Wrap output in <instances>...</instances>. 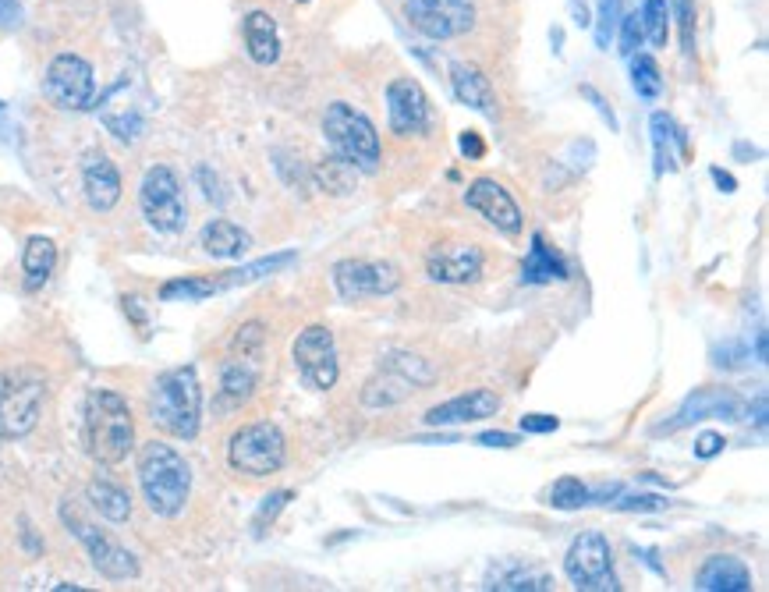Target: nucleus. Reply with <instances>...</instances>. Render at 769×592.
Returning a JSON list of instances; mask_svg holds the SVG:
<instances>
[{"mask_svg": "<svg viewBox=\"0 0 769 592\" xmlns=\"http://www.w3.org/2000/svg\"><path fill=\"white\" fill-rule=\"evenodd\" d=\"M571 270L564 263L553 245H546L543 234H532V245H529V256L521 263V281L525 284H550V281H568Z\"/></svg>", "mask_w": 769, "mask_h": 592, "instance_id": "nucleus-23", "label": "nucleus"}, {"mask_svg": "<svg viewBox=\"0 0 769 592\" xmlns=\"http://www.w3.org/2000/svg\"><path fill=\"white\" fill-rule=\"evenodd\" d=\"M621 25V0H599L596 8V47L606 50Z\"/></svg>", "mask_w": 769, "mask_h": 592, "instance_id": "nucleus-34", "label": "nucleus"}, {"mask_svg": "<svg viewBox=\"0 0 769 592\" xmlns=\"http://www.w3.org/2000/svg\"><path fill=\"white\" fill-rule=\"evenodd\" d=\"M288 500H291L288 490H280V493H273V497H266V504L259 507V515H256V525H259V529H263L266 522H273V518H277V511H280L284 504H288Z\"/></svg>", "mask_w": 769, "mask_h": 592, "instance_id": "nucleus-41", "label": "nucleus"}, {"mask_svg": "<svg viewBox=\"0 0 769 592\" xmlns=\"http://www.w3.org/2000/svg\"><path fill=\"white\" fill-rule=\"evenodd\" d=\"M139 486L153 515L178 518L192 493V468L174 447L146 444L139 454Z\"/></svg>", "mask_w": 769, "mask_h": 592, "instance_id": "nucleus-2", "label": "nucleus"}, {"mask_svg": "<svg viewBox=\"0 0 769 592\" xmlns=\"http://www.w3.org/2000/svg\"><path fill=\"white\" fill-rule=\"evenodd\" d=\"M653 146H656V171H674L677 160L674 156L681 153L684 156V135L677 132V125L670 121L667 114H653Z\"/></svg>", "mask_w": 769, "mask_h": 592, "instance_id": "nucleus-27", "label": "nucleus"}, {"mask_svg": "<svg viewBox=\"0 0 769 592\" xmlns=\"http://www.w3.org/2000/svg\"><path fill=\"white\" fill-rule=\"evenodd\" d=\"M149 415L164 433L181 440H195L202 422V387L192 366H181L164 373L153 383L149 398Z\"/></svg>", "mask_w": 769, "mask_h": 592, "instance_id": "nucleus-3", "label": "nucleus"}, {"mask_svg": "<svg viewBox=\"0 0 769 592\" xmlns=\"http://www.w3.org/2000/svg\"><path fill=\"white\" fill-rule=\"evenodd\" d=\"M82 188L93 210L107 213L121 199V174H117L114 160L107 153H86L82 160Z\"/></svg>", "mask_w": 769, "mask_h": 592, "instance_id": "nucleus-18", "label": "nucleus"}, {"mask_svg": "<svg viewBox=\"0 0 769 592\" xmlns=\"http://www.w3.org/2000/svg\"><path fill=\"white\" fill-rule=\"evenodd\" d=\"M451 86L465 107L479 110L486 117H497V93H493V82L482 75L475 64H454L451 68Z\"/></svg>", "mask_w": 769, "mask_h": 592, "instance_id": "nucleus-22", "label": "nucleus"}, {"mask_svg": "<svg viewBox=\"0 0 769 592\" xmlns=\"http://www.w3.org/2000/svg\"><path fill=\"white\" fill-rule=\"evenodd\" d=\"M479 444H482V447H500V451H507V447H518V437H514V433H482Z\"/></svg>", "mask_w": 769, "mask_h": 592, "instance_id": "nucleus-45", "label": "nucleus"}, {"mask_svg": "<svg viewBox=\"0 0 769 592\" xmlns=\"http://www.w3.org/2000/svg\"><path fill=\"white\" fill-rule=\"evenodd\" d=\"M61 515H64V522H68L71 536L89 550V561H93V568L100 571L103 578H110V582H128V578L139 575V561H135L121 543H114L107 532L82 522V518H78L75 511H68V507H64Z\"/></svg>", "mask_w": 769, "mask_h": 592, "instance_id": "nucleus-12", "label": "nucleus"}, {"mask_svg": "<svg viewBox=\"0 0 769 592\" xmlns=\"http://www.w3.org/2000/svg\"><path fill=\"white\" fill-rule=\"evenodd\" d=\"M500 412V394L497 390H472V394H461L454 401H443V405L429 408L426 422L429 426H458V422H479L490 419V415Z\"/></svg>", "mask_w": 769, "mask_h": 592, "instance_id": "nucleus-19", "label": "nucleus"}, {"mask_svg": "<svg viewBox=\"0 0 769 592\" xmlns=\"http://www.w3.org/2000/svg\"><path fill=\"white\" fill-rule=\"evenodd\" d=\"M220 291V281L213 277H181V281H167L160 288V298L164 302H202V298H210Z\"/></svg>", "mask_w": 769, "mask_h": 592, "instance_id": "nucleus-29", "label": "nucleus"}, {"mask_svg": "<svg viewBox=\"0 0 769 592\" xmlns=\"http://www.w3.org/2000/svg\"><path fill=\"white\" fill-rule=\"evenodd\" d=\"M723 444H727V440H723L720 433H702V437L695 440V458H716V454L723 451Z\"/></svg>", "mask_w": 769, "mask_h": 592, "instance_id": "nucleus-42", "label": "nucleus"}, {"mask_svg": "<svg viewBox=\"0 0 769 592\" xmlns=\"http://www.w3.org/2000/svg\"><path fill=\"white\" fill-rule=\"evenodd\" d=\"M245 47H249V57L263 68L280 61V32L277 22H273L266 11H249L245 15Z\"/></svg>", "mask_w": 769, "mask_h": 592, "instance_id": "nucleus-24", "label": "nucleus"}, {"mask_svg": "<svg viewBox=\"0 0 769 592\" xmlns=\"http://www.w3.org/2000/svg\"><path fill=\"white\" fill-rule=\"evenodd\" d=\"M47 100L61 110H89L96 100V75L93 64L78 54H57L43 75Z\"/></svg>", "mask_w": 769, "mask_h": 592, "instance_id": "nucleus-9", "label": "nucleus"}, {"mask_svg": "<svg viewBox=\"0 0 769 592\" xmlns=\"http://www.w3.org/2000/svg\"><path fill=\"white\" fill-rule=\"evenodd\" d=\"M745 401L727 387H702L695 390L692 398H684V405L677 408L670 419H663L660 426H653L656 437L663 433H677V429L692 426V422H702V419H738Z\"/></svg>", "mask_w": 769, "mask_h": 592, "instance_id": "nucleus-14", "label": "nucleus"}, {"mask_svg": "<svg viewBox=\"0 0 769 592\" xmlns=\"http://www.w3.org/2000/svg\"><path fill=\"white\" fill-rule=\"evenodd\" d=\"M404 18L429 39H454L475 25V0H404Z\"/></svg>", "mask_w": 769, "mask_h": 592, "instance_id": "nucleus-11", "label": "nucleus"}, {"mask_svg": "<svg viewBox=\"0 0 769 592\" xmlns=\"http://www.w3.org/2000/svg\"><path fill=\"white\" fill-rule=\"evenodd\" d=\"M139 206L149 227L160 234H178L185 227V199H181V181L167 164H156L146 171L139 188Z\"/></svg>", "mask_w": 769, "mask_h": 592, "instance_id": "nucleus-7", "label": "nucleus"}, {"mask_svg": "<svg viewBox=\"0 0 769 592\" xmlns=\"http://www.w3.org/2000/svg\"><path fill=\"white\" fill-rule=\"evenodd\" d=\"M713 181L720 185V192H734V188H738V181H734L731 174H723L720 167H713Z\"/></svg>", "mask_w": 769, "mask_h": 592, "instance_id": "nucleus-47", "label": "nucleus"}, {"mask_svg": "<svg viewBox=\"0 0 769 592\" xmlns=\"http://www.w3.org/2000/svg\"><path fill=\"white\" fill-rule=\"evenodd\" d=\"M564 571L582 592H617L614 575V550L599 532H585L571 543L568 557H564Z\"/></svg>", "mask_w": 769, "mask_h": 592, "instance_id": "nucleus-8", "label": "nucleus"}, {"mask_svg": "<svg viewBox=\"0 0 769 592\" xmlns=\"http://www.w3.org/2000/svg\"><path fill=\"white\" fill-rule=\"evenodd\" d=\"M288 263H295V252H280V256L259 259V263H249V266H241V270H231V273H224V277H217V281H220V291H224V288H234V284L259 281V277H266V273L280 270V266H288Z\"/></svg>", "mask_w": 769, "mask_h": 592, "instance_id": "nucleus-32", "label": "nucleus"}, {"mask_svg": "<svg viewBox=\"0 0 769 592\" xmlns=\"http://www.w3.org/2000/svg\"><path fill=\"white\" fill-rule=\"evenodd\" d=\"M461 153L472 156V160H479V156L486 153V146H482V139L475 132H465L461 135Z\"/></svg>", "mask_w": 769, "mask_h": 592, "instance_id": "nucleus-46", "label": "nucleus"}, {"mask_svg": "<svg viewBox=\"0 0 769 592\" xmlns=\"http://www.w3.org/2000/svg\"><path fill=\"white\" fill-rule=\"evenodd\" d=\"M323 135L334 146V153L355 171L373 174L380 167V135L362 110L348 107V103H330L323 114Z\"/></svg>", "mask_w": 769, "mask_h": 592, "instance_id": "nucleus-4", "label": "nucleus"}, {"mask_svg": "<svg viewBox=\"0 0 769 592\" xmlns=\"http://www.w3.org/2000/svg\"><path fill=\"white\" fill-rule=\"evenodd\" d=\"M631 86H635V93L642 96V100H660L663 93L660 64H656L653 57L638 54L635 61H631Z\"/></svg>", "mask_w": 769, "mask_h": 592, "instance_id": "nucleus-31", "label": "nucleus"}, {"mask_svg": "<svg viewBox=\"0 0 769 592\" xmlns=\"http://www.w3.org/2000/svg\"><path fill=\"white\" fill-rule=\"evenodd\" d=\"M677 15H681L684 54H692V50H695V11H692V0H677Z\"/></svg>", "mask_w": 769, "mask_h": 592, "instance_id": "nucleus-37", "label": "nucleus"}, {"mask_svg": "<svg viewBox=\"0 0 769 592\" xmlns=\"http://www.w3.org/2000/svg\"><path fill=\"white\" fill-rule=\"evenodd\" d=\"M642 18H638V11L635 15H624L621 18V54H635L638 50V43H642Z\"/></svg>", "mask_w": 769, "mask_h": 592, "instance_id": "nucleus-36", "label": "nucleus"}, {"mask_svg": "<svg viewBox=\"0 0 769 592\" xmlns=\"http://www.w3.org/2000/svg\"><path fill=\"white\" fill-rule=\"evenodd\" d=\"M592 500H596V493H592L589 486H585L582 479H575V476L557 479L553 490H550V504L560 507V511H578V507H589Z\"/></svg>", "mask_w": 769, "mask_h": 592, "instance_id": "nucleus-33", "label": "nucleus"}, {"mask_svg": "<svg viewBox=\"0 0 769 592\" xmlns=\"http://www.w3.org/2000/svg\"><path fill=\"white\" fill-rule=\"evenodd\" d=\"M465 203L472 206L475 213H482V217L490 220L497 231H504V234L521 231V210H518V203L511 199V192H507L500 181L475 178L472 185H468V192H465Z\"/></svg>", "mask_w": 769, "mask_h": 592, "instance_id": "nucleus-17", "label": "nucleus"}, {"mask_svg": "<svg viewBox=\"0 0 769 592\" xmlns=\"http://www.w3.org/2000/svg\"><path fill=\"white\" fill-rule=\"evenodd\" d=\"M47 398V380L32 369H8L0 373V437L18 440L32 433L39 422V408Z\"/></svg>", "mask_w": 769, "mask_h": 592, "instance_id": "nucleus-5", "label": "nucleus"}, {"mask_svg": "<svg viewBox=\"0 0 769 592\" xmlns=\"http://www.w3.org/2000/svg\"><path fill=\"white\" fill-rule=\"evenodd\" d=\"M695 585H699L702 592H748L752 589V571H748L738 557L713 554L699 568Z\"/></svg>", "mask_w": 769, "mask_h": 592, "instance_id": "nucleus-21", "label": "nucleus"}, {"mask_svg": "<svg viewBox=\"0 0 769 592\" xmlns=\"http://www.w3.org/2000/svg\"><path fill=\"white\" fill-rule=\"evenodd\" d=\"M256 359L259 355H241V351H234V359L227 362L224 373H220L217 412H234V408H241L252 398V390H256V380H259Z\"/></svg>", "mask_w": 769, "mask_h": 592, "instance_id": "nucleus-20", "label": "nucleus"}, {"mask_svg": "<svg viewBox=\"0 0 769 592\" xmlns=\"http://www.w3.org/2000/svg\"><path fill=\"white\" fill-rule=\"evenodd\" d=\"M642 36L653 43V47H667V36H670V8L667 0H642Z\"/></svg>", "mask_w": 769, "mask_h": 592, "instance_id": "nucleus-30", "label": "nucleus"}, {"mask_svg": "<svg viewBox=\"0 0 769 592\" xmlns=\"http://www.w3.org/2000/svg\"><path fill=\"white\" fill-rule=\"evenodd\" d=\"M387 114L390 132L408 139V135H426L429 128V100L415 78H394L387 86Z\"/></svg>", "mask_w": 769, "mask_h": 592, "instance_id": "nucleus-15", "label": "nucleus"}, {"mask_svg": "<svg viewBox=\"0 0 769 592\" xmlns=\"http://www.w3.org/2000/svg\"><path fill=\"white\" fill-rule=\"evenodd\" d=\"M557 426H560L557 415H543V412L521 415V429H525V433H553Z\"/></svg>", "mask_w": 769, "mask_h": 592, "instance_id": "nucleus-40", "label": "nucleus"}, {"mask_svg": "<svg viewBox=\"0 0 769 592\" xmlns=\"http://www.w3.org/2000/svg\"><path fill=\"white\" fill-rule=\"evenodd\" d=\"M295 369L309 390H330L341 376V362H337V344L327 327H305L295 337Z\"/></svg>", "mask_w": 769, "mask_h": 592, "instance_id": "nucleus-10", "label": "nucleus"}, {"mask_svg": "<svg viewBox=\"0 0 769 592\" xmlns=\"http://www.w3.org/2000/svg\"><path fill=\"white\" fill-rule=\"evenodd\" d=\"M670 500L663 497H649V493H638V497H621L617 500V511H663Z\"/></svg>", "mask_w": 769, "mask_h": 592, "instance_id": "nucleus-39", "label": "nucleus"}, {"mask_svg": "<svg viewBox=\"0 0 769 592\" xmlns=\"http://www.w3.org/2000/svg\"><path fill=\"white\" fill-rule=\"evenodd\" d=\"M18 22H22V4L18 0H0V25L15 29Z\"/></svg>", "mask_w": 769, "mask_h": 592, "instance_id": "nucleus-44", "label": "nucleus"}, {"mask_svg": "<svg viewBox=\"0 0 769 592\" xmlns=\"http://www.w3.org/2000/svg\"><path fill=\"white\" fill-rule=\"evenodd\" d=\"M490 589H553V582L546 575H514V578H497V585Z\"/></svg>", "mask_w": 769, "mask_h": 592, "instance_id": "nucleus-38", "label": "nucleus"}, {"mask_svg": "<svg viewBox=\"0 0 769 592\" xmlns=\"http://www.w3.org/2000/svg\"><path fill=\"white\" fill-rule=\"evenodd\" d=\"M82 440L96 465H121L135 447V422L128 401L114 390H89L82 412Z\"/></svg>", "mask_w": 769, "mask_h": 592, "instance_id": "nucleus-1", "label": "nucleus"}, {"mask_svg": "<svg viewBox=\"0 0 769 592\" xmlns=\"http://www.w3.org/2000/svg\"><path fill=\"white\" fill-rule=\"evenodd\" d=\"M57 266V245L43 234L29 238L25 242V252H22V270H25V288L29 291H39L43 284L50 281V273Z\"/></svg>", "mask_w": 769, "mask_h": 592, "instance_id": "nucleus-26", "label": "nucleus"}, {"mask_svg": "<svg viewBox=\"0 0 769 592\" xmlns=\"http://www.w3.org/2000/svg\"><path fill=\"white\" fill-rule=\"evenodd\" d=\"M316 178L323 181V188H327V192L344 195V192H348V188H351V178H355V167L344 164L341 156H334V160H327V164L319 167Z\"/></svg>", "mask_w": 769, "mask_h": 592, "instance_id": "nucleus-35", "label": "nucleus"}, {"mask_svg": "<svg viewBox=\"0 0 769 592\" xmlns=\"http://www.w3.org/2000/svg\"><path fill=\"white\" fill-rule=\"evenodd\" d=\"M284 458H288V440L273 422L241 426L227 444V465L241 476H273V472L284 468Z\"/></svg>", "mask_w": 769, "mask_h": 592, "instance_id": "nucleus-6", "label": "nucleus"}, {"mask_svg": "<svg viewBox=\"0 0 769 592\" xmlns=\"http://www.w3.org/2000/svg\"><path fill=\"white\" fill-rule=\"evenodd\" d=\"M582 96H585V100H592V107H596L599 114H603V121H606V125H610V128H617V117H614V110L606 107V100H603V96L596 93V89H592V86H582Z\"/></svg>", "mask_w": 769, "mask_h": 592, "instance_id": "nucleus-43", "label": "nucleus"}, {"mask_svg": "<svg viewBox=\"0 0 769 592\" xmlns=\"http://www.w3.org/2000/svg\"><path fill=\"white\" fill-rule=\"evenodd\" d=\"M89 500H93L96 511L114 525L128 522V515H132V500H128V493L121 490V486L107 483V479H96V483L89 486Z\"/></svg>", "mask_w": 769, "mask_h": 592, "instance_id": "nucleus-28", "label": "nucleus"}, {"mask_svg": "<svg viewBox=\"0 0 769 592\" xmlns=\"http://www.w3.org/2000/svg\"><path fill=\"white\" fill-rule=\"evenodd\" d=\"M334 288L344 302H358L366 295H394L401 288V270L394 263H373V259H341L334 266Z\"/></svg>", "mask_w": 769, "mask_h": 592, "instance_id": "nucleus-13", "label": "nucleus"}, {"mask_svg": "<svg viewBox=\"0 0 769 592\" xmlns=\"http://www.w3.org/2000/svg\"><path fill=\"white\" fill-rule=\"evenodd\" d=\"M0 107H4V103H0Z\"/></svg>", "mask_w": 769, "mask_h": 592, "instance_id": "nucleus-48", "label": "nucleus"}, {"mask_svg": "<svg viewBox=\"0 0 769 592\" xmlns=\"http://www.w3.org/2000/svg\"><path fill=\"white\" fill-rule=\"evenodd\" d=\"M482 256L479 245L472 242H443L429 252L426 273L440 284H475L482 277Z\"/></svg>", "mask_w": 769, "mask_h": 592, "instance_id": "nucleus-16", "label": "nucleus"}, {"mask_svg": "<svg viewBox=\"0 0 769 592\" xmlns=\"http://www.w3.org/2000/svg\"><path fill=\"white\" fill-rule=\"evenodd\" d=\"M202 249L210 252L213 259H238L249 252L252 238L245 231H241L238 224H231V220H210V224L202 227Z\"/></svg>", "mask_w": 769, "mask_h": 592, "instance_id": "nucleus-25", "label": "nucleus"}]
</instances>
